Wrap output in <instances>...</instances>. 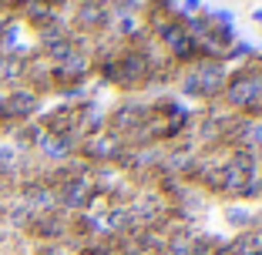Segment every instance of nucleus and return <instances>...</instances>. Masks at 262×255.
<instances>
[{"mask_svg":"<svg viewBox=\"0 0 262 255\" xmlns=\"http://www.w3.org/2000/svg\"><path fill=\"white\" fill-rule=\"evenodd\" d=\"M192 78H195V87H199L202 101H215L225 91L229 71L222 67V61H199V64H192Z\"/></svg>","mask_w":262,"mask_h":255,"instance_id":"f257e3e1","label":"nucleus"},{"mask_svg":"<svg viewBox=\"0 0 262 255\" xmlns=\"http://www.w3.org/2000/svg\"><path fill=\"white\" fill-rule=\"evenodd\" d=\"M255 51L249 44H239V47H229V51H225V57L222 61H249V57H252Z\"/></svg>","mask_w":262,"mask_h":255,"instance_id":"f03ea898","label":"nucleus"},{"mask_svg":"<svg viewBox=\"0 0 262 255\" xmlns=\"http://www.w3.org/2000/svg\"><path fill=\"white\" fill-rule=\"evenodd\" d=\"M229 222L249 228V225H252V212H246V208H229Z\"/></svg>","mask_w":262,"mask_h":255,"instance_id":"7ed1b4c3","label":"nucleus"},{"mask_svg":"<svg viewBox=\"0 0 262 255\" xmlns=\"http://www.w3.org/2000/svg\"><path fill=\"white\" fill-rule=\"evenodd\" d=\"M252 17H255V20H259V24H262V10H255V14H252Z\"/></svg>","mask_w":262,"mask_h":255,"instance_id":"20e7f679","label":"nucleus"}]
</instances>
